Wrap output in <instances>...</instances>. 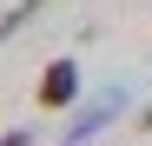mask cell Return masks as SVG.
Returning a JSON list of instances; mask_svg holds the SVG:
<instances>
[{
    "label": "cell",
    "instance_id": "cell-1",
    "mask_svg": "<svg viewBox=\"0 0 152 146\" xmlns=\"http://www.w3.org/2000/svg\"><path fill=\"white\" fill-rule=\"evenodd\" d=\"M113 113H119V93H99V100H93V106L80 113V126H66V146H93V133L106 126Z\"/></svg>",
    "mask_w": 152,
    "mask_h": 146
},
{
    "label": "cell",
    "instance_id": "cell-2",
    "mask_svg": "<svg viewBox=\"0 0 152 146\" xmlns=\"http://www.w3.org/2000/svg\"><path fill=\"white\" fill-rule=\"evenodd\" d=\"M73 93H80V73H73V60H53L40 80V106H66Z\"/></svg>",
    "mask_w": 152,
    "mask_h": 146
},
{
    "label": "cell",
    "instance_id": "cell-3",
    "mask_svg": "<svg viewBox=\"0 0 152 146\" xmlns=\"http://www.w3.org/2000/svg\"><path fill=\"white\" fill-rule=\"evenodd\" d=\"M40 7H46V0H20V7H13L7 20H0V40H13V33H20V27H27V20H33V13H40Z\"/></svg>",
    "mask_w": 152,
    "mask_h": 146
},
{
    "label": "cell",
    "instance_id": "cell-4",
    "mask_svg": "<svg viewBox=\"0 0 152 146\" xmlns=\"http://www.w3.org/2000/svg\"><path fill=\"white\" fill-rule=\"evenodd\" d=\"M0 146H27V133H7V139H0Z\"/></svg>",
    "mask_w": 152,
    "mask_h": 146
},
{
    "label": "cell",
    "instance_id": "cell-5",
    "mask_svg": "<svg viewBox=\"0 0 152 146\" xmlns=\"http://www.w3.org/2000/svg\"><path fill=\"white\" fill-rule=\"evenodd\" d=\"M145 133H152V106H145Z\"/></svg>",
    "mask_w": 152,
    "mask_h": 146
}]
</instances>
